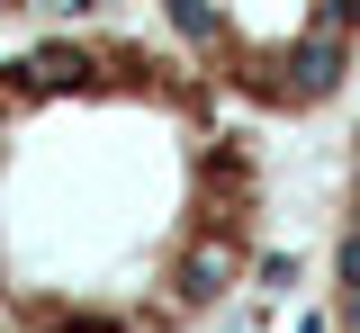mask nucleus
<instances>
[{"label": "nucleus", "mask_w": 360, "mask_h": 333, "mask_svg": "<svg viewBox=\"0 0 360 333\" xmlns=\"http://www.w3.org/2000/svg\"><path fill=\"white\" fill-rule=\"evenodd\" d=\"M252 261L243 136L144 37L0 54V297L37 333H162Z\"/></svg>", "instance_id": "nucleus-1"}, {"label": "nucleus", "mask_w": 360, "mask_h": 333, "mask_svg": "<svg viewBox=\"0 0 360 333\" xmlns=\"http://www.w3.org/2000/svg\"><path fill=\"white\" fill-rule=\"evenodd\" d=\"M153 18L207 91L270 117H307L360 72V0H153Z\"/></svg>", "instance_id": "nucleus-2"}]
</instances>
